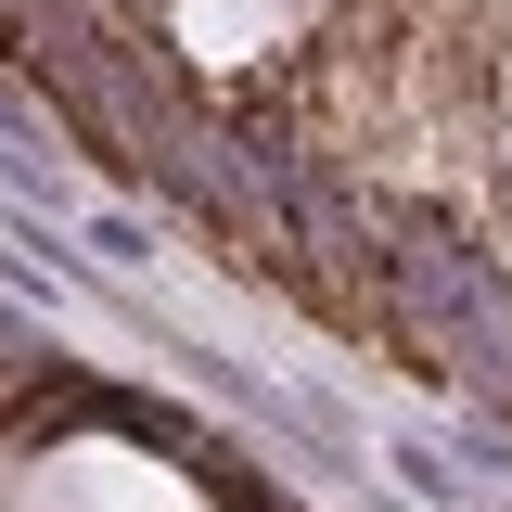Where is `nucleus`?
<instances>
[{
  "label": "nucleus",
  "mask_w": 512,
  "mask_h": 512,
  "mask_svg": "<svg viewBox=\"0 0 512 512\" xmlns=\"http://www.w3.org/2000/svg\"><path fill=\"white\" fill-rule=\"evenodd\" d=\"M0 180H26V141H13V116H0Z\"/></svg>",
  "instance_id": "f257e3e1"
}]
</instances>
